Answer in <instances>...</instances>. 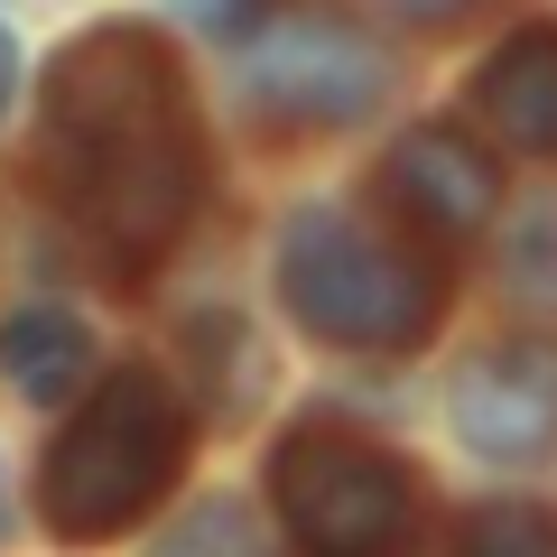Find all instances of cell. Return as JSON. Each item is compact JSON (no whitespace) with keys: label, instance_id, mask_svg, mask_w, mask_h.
Masks as SVG:
<instances>
[{"label":"cell","instance_id":"1","mask_svg":"<svg viewBox=\"0 0 557 557\" xmlns=\"http://www.w3.org/2000/svg\"><path fill=\"white\" fill-rule=\"evenodd\" d=\"M47 177L112 260H159L205 196V139L159 28L102 20L47 75Z\"/></svg>","mask_w":557,"mask_h":557},{"label":"cell","instance_id":"2","mask_svg":"<svg viewBox=\"0 0 557 557\" xmlns=\"http://www.w3.org/2000/svg\"><path fill=\"white\" fill-rule=\"evenodd\" d=\"M278 298L307 335L344 344V354H409L446 307V270L437 242L381 233L344 205H307L278 233Z\"/></svg>","mask_w":557,"mask_h":557},{"label":"cell","instance_id":"3","mask_svg":"<svg viewBox=\"0 0 557 557\" xmlns=\"http://www.w3.org/2000/svg\"><path fill=\"white\" fill-rule=\"evenodd\" d=\"M186 465V409L159 372H102L84 391V409L65 418L57 456H47V530L65 548H102L139 511H159V493Z\"/></svg>","mask_w":557,"mask_h":557},{"label":"cell","instance_id":"4","mask_svg":"<svg viewBox=\"0 0 557 557\" xmlns=\"http://www.w3.org/2000/svg\"><path fill=\"white\" fill-rule=\"evenodd\" d=\"M298 557H399L418 539V474L354 428H298L270 465Z\"/></svg>","mask_w":557,"mask_h":557},{"label":"cell","instance_id":"5","mask_svg":"<svg viewBox=\"0 0 557 557\" xmlns=\"http://www.w3.org/2000/svg\"><path fill=\"white\" fill-rule=\"evenodd\" d=\"M242 94L260 121L288 131H344L391 102V57L335 10H270L242 47Z\"/></svg>","mask_w":557,"mask_h":557},{"label":"cell","instance_id":"6","mask_svg":"<svg viewBox=\"0 0 557 557\" xmlns=\"http://www.w3.org/2000/svg\"><path fill=\"white\" fill-rule=\"evenodd\" d=\"M446 418L456 437L493 465H530L557 446V335H511V344H483L474 362L456 372L446 391Z\"/></svg>","mask_w":557,"mask_h":557},{"label":"cell","instance_id":"7","mask_svg":"<svg viewBox=\"0 0 557 557\" xmlns=\"http://www.w3.org/2000/svg\"><path fill=\"white\" fill-rule=\"evenodd\" d=\"M493 196H502L493 159H483L465 131H437V121L409 131L391 159H381V205H391L418 242H465V233H483V223H493Z\"/></svg>","mask_w":557,"mask_h":557},{"label":"cell","instance_id":"8","mask_svg":"<svg viewBox=\"0 0 557 557\" xmlns=\"http://www.w3.org/2000/svg\"><path fill=\"white\" fill-rule=\"evenodd\" d=\"M474 121L520 149V159H557V28L530 20L474 65Z\"/></svg>","mask_w":557,"mask_h":557},{"label":"cell","instance_id":"9","mask_svg":"<svg viewBox=\"0 0 557 557\" xmlns=\"http://www.w3.org/2000/svg\"><path fill=\"white\" fill-rule=\"evenodd\" d=\"M84 372H94L84 317H65V307H20V317H0V381H10L20 399H65Z\"/></svg>","mask_w":557,"mask_h":557},{"label":"cell","instance_id":"10","mask_svg":"<svg viewBox=\"0 0 557 557\" xmlns=\"http://www.w3.org/2000/svg\"><path fill=\"white\" fill-rule=\"evenodd\" d=\"M149 557H270V530L242 502H196L186 520H168L149 539Z\"/></svg>","mask_w":557,"mask_h":557},{"label":"cell","instance_id":"11","mask_svg":"<svg viewBox=\"0 0 557 557\" xmlns=\"http://www.w3.org/2000/svg\"><path fill=\"white\" fill-rule=\"evenodd\" d=\"M456 557H557V520L530 511V502H493V511L465 520Z\"/></svg>","mask_w":557,"mask_h":557},{"label":"cell","instance_id":"12","mask_svg":"<svg viewBox=\"0 0 557 557\" xmlns=\"http://www.w3.org/2000/svg\"><path fill=\"white\" fill-rule=\"evenodd\" d=\"M196 20L214 28V38H251V28L270 20V0H196Z\"/></svg>","mask_w":557,"mask_h":557},{"label":"cell","instance_id":"13","mask_svg":"<svg viewBox=\"0 0 557 557\" xmlns=\"http://www.w3.org/2000/svg\"><path fill=\"white\" fill-rule=\"evenodd\" d=\"M391 20H418V28H456V20H474L483 0H381Z\"/></svg>","mask_w":557,"mask_h":557},{"label":"cell","instance_id":"14","mask_svg":"<svg viewBox=\"0 0 557 557\" xmlns=\"http://www.w3.org/2000/svg\"><path fill=\"white\" fill-rule=\"evenodd\" d=\"M10 94H20V38L0 28V112H10Z\"/></svg>","mask_w":557,"mask_h":557}]
</instances>
